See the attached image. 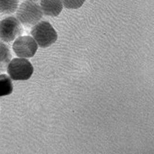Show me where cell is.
Returning <instances> with one entry per match:
<instances>
[{
    "label": "cell",
    "mask_w": 154,
    "mask_h": 154,
    "mask_svg": "<svg viewBox=\"0 0 154 154\" xmlns=\"http://www.w3.org/2000/svg\"><path fill=\"white\" fill-rule=\"evenodd\" d=\"M16 12V18L26 27L34 26L41 20L43 14L40 5L28 1L22 2Z\"/></svg>",
    "instance_id": "cell-1"
},
{
    "label": "cell",
    "mask_w": 154,
    "mask_h": 154,
    "mask_svg": "<svg viewBox=\"0 0 154 154\" xmlns=\"http://www.w3.org/2000/svg\"><path fill=\"white\" fill-rule=\"evenodd\" d=\"M31 34L37 44L42 48L50 46L58 39L56 30L48 21L38 22L31 29Z\"/></svg>",
    "instance_id": "cell-2"
},
{
    "label": "cell",
    "mask_w": 154,
    "mask_h": 154,
    "mask_svg": "<svg viewBox=\"0 0 154 154\" xmlns=\"http://www.w3.org/2000/svg\"><path fill=\"white\" fill-rule=\"evenodd\" d=\"M9 76L14 80H27L33 74L34 67L28 60L16 58L9 62L7 66Z\"/></svg>",
    "instance_id": "cell-3"
},
{
    "label": "cell",
    "mask_w": 154,
    "mask_h": 154,
    "mask_svg": "<svg viewBox=\"0 0 154 154\" xmlns=\"http://www.w3.org/2000/svg\"><path fill=\"white\" fill-rule=\"evenodd\" d=\"M20 22L14 16L7 17L0 21V39L5 42H11L23 33Z\"/></svg>",
    "instance_id": "cell-4"
},
{
    "label": "cell",
    "mask_w": 154,
    "mask_h": 154,
    "mask_svg": "<svg viewBox=\"0 0 154 154\" xmlns=\"http://www.w3.org/2000/svg\"><path fill=\"white\" fill-rule=\"evenodd\" d=\"M12 48L16 55L21 58H31L35 56L38 44L29 36H20L15 40Z\"/></svg>",
    "instance_id": "cell-5"
},
{
    "label": "cell",
    "mask_w": 154,
    "mask_h": 154,
    "mask_svg": "<svg viewBox=\"0 0 154 154\" xmlns=\"http://www.w3.org/2000/svg\"><path fill=\"white\" fill-rule=\"evenodd\" d=\"M40 7L43 14L51 17L58 16L63 9L61 0H41Z\"/></svg>",
    "instance_id": "cell-6"
},
{
    "label": "cell",
    "mask_w": 154,
    "mask_h": 154,
    "mask_svg": "<svg viewBox=\"0 0 154 154\" xmlns=\"http://www.w3.org/2000/svg\"><path fill=\"white\" fill-rule=\"evenodd\" d=\"M11 58L12 54L9 47L5 43L0 42V73L4 72L7 69Z\"/></svg>",
    "instance_id": "cell-7"
},
{
    "label": "cell",
    "mask_w": 154,
    "mask_h": 154,
    "mask_svg": "<svg viewBox=\"0 0 154 154\" xmlns=\"http://www.w3.org/2000/svg\"><path fill=\"white\" fill-rule=\"evenodd\" d=\"M14 90L11 78L5 74L0 75V97L11 95Z\"/></svg>",
    "instance_id": "cell-8"
},
{
    "label": "cell",
    "mask_w": 154,
    "mask_h": 154,
    "mask_svg": "<svg viewBox=\"0 0 154 154\" xmlns=\"http://www.w3.org/2000/svg\"><path fill=\"white\" fill-rule=\"evenodd\" d=\"M19 0H0V14H11L14 13L19 7Z\"/></svg>",
    "instance_id": "cell-9"
},
{
    "label": "cell",
    "mask_w": 154,
    "mask_h": 154,
    "mask_svg": "<svg viewBox=\"0 0 154 154\" xmlns=\"http://www.w3.org/2000/svg\"><path fill=\"white\" fill-rule=\"evenodd\" d=\"M85 0H61L63 7L69 9H77L83 6Z\"/></svg>",
    "instance_id": "cell-10"
},
{
    "label": "cell",
    "mask_w": 154,
    "mask_h": 154,
    "mask_svg": "<svg viewBox=\"0 0 154 154\" xmlns=\"http://www.w3.org/2000/svg\"><path fill=\"white\" fill-rule=\"evenodd\" d=\"M26 1H32V2H36L39 0H26Z\"/></svg>",
    "instance_id": "cell-11"
}]
</instances>
